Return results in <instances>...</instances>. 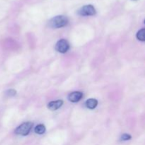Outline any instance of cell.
Returning a JSON list of instances; mask_svg holds the SVG:
<instances>
[{"mask_svg":"<svg viewBox=\"0 0 145 145\" xmlns=\"http://www.w3.org/2000/svg\"><path fill=\"white\" fill-rule=\"evenodd\" d=\"M62 105H63V101L62 100H57L48 103V108L51 110H56L59 109Z\"/></svg>","mask_w":145,"mask_h":145,"instance_id":"obj_6","label":"cell"},{"mask_svg":"<svg viewBox=\"0 0 145 145\" xmlns=\"http://www.w3.org/2000/svg\"><path fill=\"white\" fill-rule=\"evenodd\" d=\"M132 1H137V0H132Z\"/></svg>","mask_w":145,"mask_h":145,"instance_id":"obj_12","label":"cell"},{"mask_svg":"<svg viewBox=\"0 0 145 145\" xmlns=\"http://www.w3.org/2000/svg\"><path fill=\"white\" fill-rule=\"evenodd\" d=\"M137 39L140 40L141 41L145 40V29L142 28L140 31H139L137 33Z\"/></svg>","mask_w":145,"mask_h":145,"instance_id":"obj_9","label":"cell"},{"mask_svg":"<svg viewBox=\"0 0 145 145\" xmlns=\"http://www.w3.org/2000/svg\"><path fill=\"white\" fill-rule=\"evenodd\" d=\"M45 132V127L43 125H38L35 127V133L38 135L43 134Z\"/></svg>","mask_w":145,"mask_h":145,"instance_id":"obj_8","label":"cell"},{"mask_svg":"<svg viewBox=\"0 0 145 145\" xmlns=\"http://www.w3.org/2000/svg\"><path fill=\"white\" fill-rule=\"evenodd\" d=\"M98 101L94 99H88L86 101V106L89 109H94L97 106Z\"/></svg>","mask_w":145,"mask_h":145,"instance_id":"obj_7","label":"cell"},{"mask_svg":"<svg viewBox=\"0 0 145 145\" xmlns=\"http://www.w3.org/2000/svg\"><path fill=\"white\" fill-rule=\"evenodd\" d=\"M55 49L57 52L60 53H65L69 49V44L67 40L65 39H62L58 41L55 46Z\"/></svg>","mask_w":145,"mask_h":145,"instance_id":"obj_4","label":"cell"},{"mask_svg":"<svg viewBox=\"0 0 145 145\" xmlns=\"http://www.w3.org/2000/svg\"><path fill=\"white\" fill-rule=\"evenodd\" d=\"M7 93V94H8V96H14L16 93V91L14 90V89H10V90H8Z\"/></svg>","mask_w":145,"mask_h":145,"instance_id":"obj_11","label":"cell"},{"mask_svg":"<svg viewBox=\"0 0 145 145\" xmlns=\"http://www.w3.org/2000/svg\"><path fill=\"white\" fill-rule=\"evenodd\" d=\"M83 96V93L80 91H74L71 93L68 96V100L72 103H76L79 101Z\"/></svg>","mask_w":145,"mask_h":145,"instance_id":"obj_5","label":"cell"},{"mask_svg":"<svg viewBox=\"0 0 145 145\" xmlns=\"http://www.w3.org/2000/svg\"><path fill=\"white\" fill-rule=\"evenodd\" d=\"M69 20L65 16H57L51 18L49 21L50 26L53 28H59L67 25Z\"/></svg>","mask_w":145,"mask_h":145,"instance_id":"obj_1","label":"cell"},{"mask_svg":"<svg viewBox=\"0 0 145 145\" xmlns=\"http://www.w3.org/2000/svg\"><path fill=\"white\" fill-rule=\"evenodd\" d=\"M77 14L82 16H94L96 14V10L93 5H85L80 8L78 11Z\"/></svg>","mask_w":145,"mask_h":145,"instance_id":"obj_3","label":"cell"},{"mask_svg":"<svg viewBox=\"0 0 145 145\" xmlns=\"http://www.w3.org/2000/svg\"><path fill=\"white\" fill-rule=\"evenodd\" d=\"M33 127V123L31 122H26L21 124V125L18 126L15 130V133L18 135L26 136L29 134L31 129Z\"/></svg>","mask_w":145,"mask_h":145,"instance_id":"obj_2","label":"cell"},{"mask_svg":"<svg viewBox=\"0 0 145 145\" xmlns=\"http://www.w3.org/2000/svg\"><path fill=\"white\" fill-rule=\"evenodd\" d=\"M131 139V136L128 134H123L121 136V140L123 141H126V140H129Z\"/></svg>","mask_w":145,"mask_h":145,"instance_id":"obj_10","label":"cell"}]
</instances>
